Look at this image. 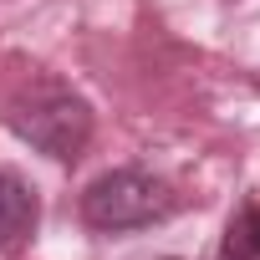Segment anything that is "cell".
Masks as SVG:
<instances>
[{"label": "cell", "mask_w": 260, "mask_h": 260, "mask_svg": "<svg viewBox=\"0 0 260 260\" xmlns=\"http://www.w3.org/2000/svg\"><path fill=\"white\" fill-rule=\"evenodd\" d=\"M6 127L31 143L36 153L56 158V164H72L87 143H92V107L87 97H77L72 87L61 82H41L31 92H21L11 107H6Z\"/></svg>", "instance_id": "1"}, {"label": "cell", "mask_w": 260, "mask_h": 260, "mask_svg": "<svg viewBox=\"0 0 260 260\" xmlns=\"http://www.w3.org/2000/svg\"><path fill=\"white\" fill-rule=\"evenodd\" d=\"M179 209V194L164 184V179H153V174H143V169H112V174H102V179H92L87 184V194H82V219L92 224V230H143V224H158V219H169Z\"/></svg>", "instance_id": "2"}, {"label": "cell", "mask_w": 260, "mask_h": 260, "mask_svg": "<svg viewBox=\"0 0 260 260\" xmlns=\"http://www.w3.org/2000/svg\"><path fill=\"white\" fill-rule=\"evenodd\" d=\"M36 224H41V199H36V189H31L21 174L0 169V250H6V255H21V250L31 245Z\"/></svg>", "instance_id": "3"}, {"label": "cell", "mask_w": 260, "mask_h": 260, "mask_svg": "<svg viewBox=\"0 0 260 260\" xmlns=\"http://www.w3.org/2000/svg\"><path fill=\"white\" fill-rule=\"evenodd\" d=\"M219 260H260V204H245L219 245Z\"/></svg>", "instance_id": "4"}]
</instances>
